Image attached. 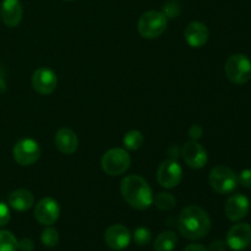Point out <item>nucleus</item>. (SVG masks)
Listing matches in <instances>:
<instances>
[{"label": "nucleus", "mask_w": 251, "mask_h": 251, "mask_svg": "<svg viewBox=\"0 0 251 251\" xmlns=\"http://www.w3.org/2000/svg\"><path fill=\"white\" fill-rule=\"evenodd\" d=\"M10 221V210L4 202H0V228L6 226Z\"/></svg>", "instance_id": "27"}, {"label": "nucleus", "mask_w": 251, "mask_h": 251, "mask_svg": "<svg viewBox=\"0 0 251 251\" xmlns=\"http://www.w3.org/2000/svg\"><path fill=\"white\" fill-rule=\"evenodd\" d=\"M212 223L208 213L200 206L190 205L181 210L178 217V229L184 238L199 240L210 233Z\"/></svg>", "instance_id": "1"}, {"label": "nucleus", "mask_w": 251, "mask_h": 251, "mask_svg": "<svg viewBox=\"0 0 251 251\" xmlns=\"http://www.w3.org/2000/svg\"><path fill=\"white\" fill-rule=\"evenodd\" d=\"M183 179V169L176 159L162 162L157 171V181L164 189H173L180 184Z\"/></svg>", "instance_id": "8"}, {"label": "nucleus", "mask_w": 251, "mask_h": 251, "mask_svg": "<svg viewBox=\"0 0 251 251\" xmlns=\"http://www.w3.org/2000/svg\"><path fill=\"white\" fill-rule=\"evenodd\" d=\"M184 37L189 46L193 48H200L207 43L210 31L205 24L200 21H194L186 26L185 31H184Z\"/></svg>", "instance_id": "15"}, {"label": "nucleus", "mask_w": 251, "mask_h": 251, "mask_svg": "<svg viewBox=\"0 0 251 251\" xmlns=\"http://www.w3.org/2000/svg\"><path fill=\"white\" fill-rule=\"evenodd\" d=\"M65 1H71V0H65Z\"/></svg>", "instance_id": "33"}, {"label": "nucleus", "mask_w": 251, "mask_h": 251, "mask_svg": "<svg viewBox=\"0 0 251 251\" xmlns=\"http://www.w3.org/2000/svg\"><path fill=\"white\" fill-rule=\"evenodd\" d=\"M202 135H203V130L200 125L199 124L191 125L190 129H189V136L191 137V140H195V141H198V140L200 139Z\"/></svg>", "instance_id": "28"}, {"label": "nucleus", "mask_w": 251, "mask_h": 251, "mask_svg": "<svg viewBox=\"0 0 251 251\" xmlns=\"http://www.w3.org/2000/svg\"><path fill=\"white\" fill-rule=\"evenodd\" d=\"M54 144L59 152L63 154H73L78 147V139L75 131L68 127H61L58 130L54 137Z\"/></svg>", "instance_id": "16"}, {"label": "nucleus", "mask_w": 251, "mask_h": 251, "mask_svg": "<svg viewBox=\"0 0 251 251\" xmlns=\"http://www.w3.org/2000/svg\"><path fill=\"white\" fill-rule=\"evenodd\" d=\"M131 164V157L125 149H110L103 154L100 166L103 172L110 176H118L124 174Z\"/></svg>", "instance_id": "3"}, {"label": "nucleus", "mask_w": 251, "mask_h": 251, "mask_svg": "<svg viewBox=\"0 0 251 251\" xmlns=\"http://www.w3.org/2000/svg\"><path fill=\"white\" fill-rule=\"evenodd\" d=\"M168 19L162 11L150 10L141 15L137 24L139 33L146 39H154L161 36L167 28Z\"/></svg>", "instance_id": "4"}, {"label": "nucleus", "mask_w": 251, "mask_h": 251, "mask_svg": "<svg viewBox=\"0 0 251 251\" xmlns=\"http://www.w3.org/2000/svg\"><path fill=\"white\" fill-rule=\"evenodd\" d=\"M19 249L21 251H33L34 243L29 238H24L19 242Z\"/></svg>", "instance_id": "29"}, {"label": "nucleus", "mask_w": 251, "mask_h": 251, "mask_svg": "<svg viewBox=\"0 0 251 251\" xmlns=\"http://www.w3.org/2000/svg\"><path fill=\"white\" fill-rule=\"evenodd\" d=\"M132 238H134V242L136 243L140 247H145V245L149 244L152 239L151 230L146 227H139L135 229L134 234H132Z\"/></svg>", "instance_id": "24"}, {"label": "nucleus", "mask_w": 251, "mask_h": 251, "mask_svg": "<svg viewBox=\"0 0 251 251\" xmlns=\"http://www.w3.org/2000/svg\"><path fill=\"white\" fill-rule=\"evenodd\" d=\"M9 206L15 211L19 212H25L32 208L34 203V196L33 194L26 189H17V190L12 191L7 199Z\"/></svg>", "instance_id": "18"}, {"label": "nucleus", "mask_w": 251, "mask_h": 251, "mask_svg": "<svg viewBox=\"0 0 251 251\" xmlns=\"http://www.w3.org/2000/svg\"><path fill=\"white\" fill-rule=\"evenodd\" d=\"M104 242L112 250H124L131 242V233L125 226L113 225L105 230Z\"/></svg>", "instance_id": "13"}, {"label": "nucleus", "mask_w": 251, "mask_h": 251, "mask_svg": "<svg viewBox=\"0 0 251 251\" xmlns=\"http://www.w3.org/2000/svg\"><path fill=\"white\" fill-rule=\"evenodd\" d=\"M153 202L161 211H171L176 207V199L171 193H159L153 198Z\"/></svg>", "instance_id": "21"}, {"label": "nucleus", "mask_w": 251, "mask_h": 251, "mask_svg": "<svg viewBox=\"0 0 251 251\" xmlns=\"http://www.w3.org/2000/svg\"><path fill=\"white\" fill-rule=\"evenodd\" d=\"M6 91V77H5L4 69L0 66V93H4Z\"/></svg>", "instance_id": "31"}, {"label": "nucleus", "mask_w": 251, "mask_h": 251, "mask_svg": "<svg viewBox=\"0 0 251 251\" xmlns=\"http://www.w3.org/2000/svg\"><path fill=\"white\" fill-rule=\"evenodd\" d=\"M251 244V226L248 223H237L227 233V245L232 250L247 249Z\"/></svg>", "instance_id": "12"}, {"label": "nucleus", "mask_w": 251, "mask_h": 251, "mask_svg": "<svg viewBox=\"0 0 251 251\" xmlns=\"http://www.w3.org/2000/svg\"><path fill=\"white\" fill-rule=\"evenodd\" d=\"M250 202L247 196H244L243 194H234L226 201L225 213L228 220L232 222H238L247 217Z\"/></svg>", "instance_id": "14"}, {"label": "nucleus", "mask_w": 251, "mask_h": 251, "mask_svg": "<svg viewBox=\"0 0 251 251\" xmlns=\"http://www.w3.org/2000/svg\"><path fill=\"white\" fill-rule=\"evenodd\" d=\"M250 206H251V202H250Z\"/></svg>", "instance_id": "34"}, {"label": "nucleus", "mask_w": 251, "mask_h": 251, "mask_svg": "<svg viewBox=\"0 0 251 251\" xmlns=\"http://www.w3.org/2000/svg\"><path fill=\"white\" fill-rule=\"evenodd\" d=\"M208 181L211 188L222 195L233 193L239 184L235 172L226 166H216L211 171Z\"/></svg>", "instance_id": "6"}, {"label": "nucleus", "mask_w": 251, "mask_h": 251, "mask_svg": "<svg viewBox=\"0 0 251 251\" xmlns=\"http://www.w3.org/2000/svg\"><path fill=\"white\" fill-rule=\"evenodd\" d=\"M60 216L58 201L51 198H44L37 202L34 208V217L41 225L53 226Z\"/></svg>", "instance_id": "10"}, {"label": "nucleus", "mask_w": 251, "mask_h": 251, "mask_svg": "<svg viewBox=\"0 0 251 251\" xmlns=\"http://www.w3.org/2000/svg\"><path fill=\"white\" fill-rule=\"evenodd\" d=\"M238 181L244 188H251V169H244V171L240 172Z\"/></svg>", "instance_id": "26"}, {"label": "nucleus", "mask_w": 251, "mask_h": 251, "mask_svg": "<svg viewBox=\"0 0 251 251\" xmlns=\"http://www.w3.org/2000/svg\"><path fill=\"white\" fill-rule=\"evenodd\" d=\"M120 193L125 202L139 211L147 210L153 203V193L151 186L142 176L131 174L126 176L120 184Z\"/></svg>", "instance_id": "2"}, {"label": "nucleus", "mask_w": 251, "mask_h": 251, "mask_svg": "<svg viewBox=\"0 0 251 251\" xmlns=\"http://www.w3.org/2000/svg\"><path fill=\"white\" fill-rule=\"evenodd\" d=\"M178 243V237L172 230L161 233L154 240L153 248L156 251H173Z\"/></svg>", "instance_id": "19"}, {"label": "nucleus", "mask_w": 251, "mask_h": 251, "mask_svg": "<svg viewBox=\"0 0 251 251\" xmlns=\"http://www.w3.org/2000/svg\"><path fill=\"white\" fill-rule=\"evenodd\" d=\"M211 251H226V243L222 240H216L211 244Z\"/></svg>", "instance_id": "30"}, {"label": "nucleus", "mask_w": 251, "mask_h": 251, "mask_svg": "<svg viewBox=\"0 0 251 251\" xmlns=\"http://www.w3.org/2000/svg\"><path fill=\"white\" fill-rule=\"evenodd\" d=\"M19 242L9 230H0V251H16Z\"/></svg>", "instance_id": "22"}, {"label": "nucleus", "mask_w": 251, "mask_h": 251, "mask_svg": "<svg viewBox=\"0 0 251 251\" xmlns=\"http://www.w3.org/2000/svg\"><path fill=\"white\" fill-rule=\"evenodd\" d=\"M56 86H58V76L51 69L39 68L32 75V87L39 95H51L55 91Z\"/></svg>", "instance_id": "9"}, {"label": "nucleus", "mask_w": 251, "mask_h": 251, "mask_svg": "<svg viewBox=\"0 0 251 251\" xmlns=\"http://www.w3.org/2000/svg\"><path fill=\"white\" fill-rule=\"evenodd\" d=\"M41 240L43 243L44 247L47 248H54L58 245L59 243V233L55 228L48 227L42 232Z\"/></svg>", "instance_id": "23"}, {"label": "nucleus", "mask_w": 251, "mask_h": 251, "mask_svg": "<svg viewBox=\"0 0 251 251\" xmlns=\"http://www.w3.org/2000/svg\"><path fill=\"white\" fill-rule=\"evenodd\" d=\"M144 135L139 130H130L124 135V139H123V144L126 151H136L144 145Z\"/></svg>", "instance_id": "20"}, {"label": "nucleus", "mask_w": 251, "mask_h": 251, "mask_svg": "<svg viewBox=\"0 0 251 251\" xmlns=\"http://www.w3.org/2000/svg\"><path fill=\"white\" fill-rule=\"evenodd\" d=\"M226 76L235 85H244L251 80V60L245 54H234L225 66Z\"/></svg>", "instance_id": "5"}, {"label": "nucleus", "mask_w": 251, "mask_h": 251, "mask_svg": "<svg viewBox=\"0 0 251 251\" xmlns=\"http://www.w3.org/2000/svg\"><path fill=\"white\" fill-rule=\"evenodd\" d=\"M183 159L190 168L201 169L207 164L208 156L205 147L195 140H190L183 147Z\"/></svg>", "instance_id": "11"}, {"label": "nucleus", "mask_w": 251, "mask_h": 251, "mask_svg": "<svg viewBox=\"0 0 251 251\" xmlns=\"http://www.w3.org/2000/svg\"><path fill=\"white\" fill-rule=\"evenodd\" d=\"M184 251H208V250L201 244H190L184 249Z\"/></svg>", "instance_id": "32"}, {"label": "nucleus", "mask_w": 251, "mask_h": 251, "mask_svg": "<svg viewBox=\"0 0 251 251\" xmlns=\"http://www.w3.org/2000/svg\"><path fill=\"white\" fill-rule=\"evenodd\" d=\"M22 5L20 0H4L1 4V17L4 24L12 28L16 27L22 20Z\"/></svg>", "instance_id": "17"}, {"label": "nucleus", "mask_w": 251, "mask_h": 251, "mask_svg": "<svg viewBox=\"0 0 251 251\" xmlns=\"http://www.w3.org/2000/svg\"><path fill=\"white\" fill-rule=\"evenodd\" d=\"M15 162L20 166H32L41 157V147L33 139H21L15 144L12 150Z\"/></svg>", "instance_id": "7"}, {"label": "nucleus", "mask_w": 251, "mask_h": 251, "mask_svg": "<svg viewBox=\"0 0 251 251\" xmlns=\"http://www.w3.org/2000/svg\"><path fill=\"white\" fill-rule=\"evenodd\" d=\"M162 12H163L167 19H176L179 15V12H180V6L174 1H167L163 5Z\"/></svg>", "instance_id": "25"}]
</instances>
